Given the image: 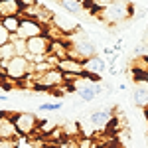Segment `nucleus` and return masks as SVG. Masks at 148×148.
<instances>
[{"instance_id":"f257e3e1","label":"nucleus","mask_w":148,"mask_h":148,"mask_svg":"<svg viewBox=\"0 0 148 148\" xmlns=\"http://www.w3.org/2000/svg\"><path fill=\"white\" fill-rule=\"evenodd\" d=\"M28 77L34 81L32 87L38 89V91H51V89H57V87H61L65 83V75L57 67L49 69L46 73H42V75H28Z\"/></svg>"},{"instance_id":"f03ea898","label":"nucleus","mask_w":148,"mask_h":148,"mask_svg":"<svg viewBox=\"0 0 148 148\" xmlns=\"http://www.w3.org/2000/svg\"><path fill=\"white\" fill-rule=\"evenodd\" d=\"M128 16H132V6H128V4L121 2V0L109 2L101 10V18L107 24H121L123 20H126Z\"/></svg>"},{"instance_id":"7ed1b4c3","label":"nucleus","mask_w":148,"mask_h":148,"mask_svg":"<svg viewBox=\"0 0 148 148\" xmlns=\"http://www.w3.org/2000/svg\"><path fill=\"white\" fill-rule=\"evenodd\" d=\"M2 69H4V77L8 81H24L30 75V61L26 57L16 56L10 61L2 63Z\"/></svg>"},{"instance_id":"20e7f679","label":"nucleus","mask_w":148,"mask_h":148,"mask_svg":"<svg viewBox=\"0 0 148 148\" xmlns=\"http://www.w3.org/2000/svg\"><path fill=\"white\" fill-rule=\"evenodd\" d=\"M12 121H14V125L22 136H34V132L40 126V121L34 113H14Z\"/></svg>"},{"instance_id":"39448f33","label":"nucleus","mask_w":148,"mask_h":148,"mask_svg":"<svg viewBox=\"0 0 148 148\" xmlns=\"http://www.w3.org/2000/svg\"><path fill=\"white\" fill-rule=\"evenodd\" d=\"M46 34V26L38 22L36 18H22V24H20V30H18V38L22 40H32V38H38V36Z\"/></svg>"},{"instance_id":"423d86ee","label":"nucleus","mask_w":148,"mask_h":148,"mask_svg":"<svg viewBox=\"0 0 148 148\" xmlns=\"http://www.w3.org/2000/svg\"><path fill=\"white\" fill-rule=\"evenodd\" d=\"M51 24L56 26L61 34H73L75 30L81 28L79 24L71 18V14H65V12H53V20H51Z\"/></svg>"},{"instance_id":"0eeeda50","label":"nucleus","mask_w":148,"mask_h":148,"mask_svg":"<svg viewBox=\"0 0 148 148\" xmlns=\"http://www.w3.org/2000/svg\"><path fill=\"white\" fill-rule=\"evenodd\" d=\"M57 69H59L63 75H75V77L85 75V65H83V61H79V59H73V57L59 59Z\"/></svg>"},{"instance_id":"6e6552de","label":"nucleus","mask_w":148,"mask_h":148,"mask_svg":"<svg viewBox=\"0 0 148 148\" xmlns=\"http://www.w3.org/2000/svg\"><path fill=\"white\" fill-rule=\"evenodd\" d=\"M18 136H20V132L14 125L12 116L8 113H0V138L2 140H16Z\"/></svg>"},{"instance_id":"1a4fd4ad","label":"nucleus","mask_w":148,"mask_h":148,"mask_svg":"<svg viewBox=\"0 0 148 148\" xmlns=\"http://www.w3.org/2000/svg\"><path fill=\"white\" fill-rule=\"evenodd\" d=\"M22 10V0H0V20L8 18V16H20Z\"/></svg>"},{"instance_id":"9d476101","label":"nucleus","mask_w":148,"mask_h":148,"mask_svg":"<svg viewBox=\"0 0 148 148\" xmlns=\"http://www.w3.org/2000/svg\"><path fill=\"white\" fill-rule=\"evenodd\" d=\"M83 65H85V73L99 77L101 73H105V69H107V61L99 56H93V57H89V59H85Z\"/></svg>"},{"instance_id":"9b49d317","label":"nucleus","mask_w":148,"mask_h":148,"mask_svg":"<svg viewBox=\"0 0 148 148\" xmlns=\"http://www.w3.org/2000/svg\"><path fill=\"white\" fill-rule=\"evenodd\" d=\"M87 123L91 125L93 130H103L105 126L111 123V113L109 111H95V113L89 114V121Z\"/></svg>"},{"instance_id":"f8f14e48","label":"nucleus","mask_w":148,"mask_h":148,"mask_svg":"<svg viewBox=\"0 0 148 148\" xmlns=\"http://www.w3.org/2000/svg\"><path fill=\"white\" fill-rule=\"evenodd\" d=\"M0 22L12 36H16L20 30V24H22V16H8V18H2Z\"/></svg>"},{"instance_id":"ddd939ff","label":"nucleus","mask_w":148,"mask_h":148,"mask_svg":"<svg viewBox=\"0 0 148 148\" xmlns=\"http://www.w3.org/2000/svg\"><path fill=\"white\" fill-rule=\"evenodd\" d=\"M59 6H61L63 10H67V14H73V16L83 12V2H81V0H61Z\"/></svg>"},{"instance_id":"4468645a","label":"nucleus","mask_w":148,"mask_h":148,"mask_svg":"<svg viewBox=\"0 0 148 148\" xmlns=\"http://www.w3.org/2000/svg\"><path fill=\"white\" fill-rule=\"evenodd\" d=\"M10 42H12V46H14L16 56L26 57V53H28V42H26V40H22V38H18V36H12Z\"/></svg>"},{"instance_id":"2eb2a0df","label":"nucleus","mask_w":148,"mask_h":148,"mask_svg":"<svg viewBox=\"0 0 148 148\" xmlns=\"http://www.w3.org/2000/svg\"><path fill=\"white\" fill-rule=\"evenodd\" d=\"M40 123H42V125L38 126V130H40L42 134H47V136H49V134H51V132L57 128V123H56V121H40Z\"/></svg>"},{"instance_id":"dca6fc26","label":"nucleus","mask_w":148,"mask_h":148,"mask_svg":"<svg viewBox=\"0 0 148 148\" xmlns=\"http://www.w3.org/2000/svg\"><path fill=\"white\" fill-rule=\"evenodd\" d=\"M0 53H2V59H4V63H6V61H10L12 57H16V51H14V46H12V42L0 47Z\"/></svg>"},{"instance_id":"f3484780","label":"nucleus","mask_w":148,"mask_h":148,"mask_svg":"<svg viewBox=\"0 0 148 148\" xmlns=\"http://www.w3.org/2000/svg\"><path fill=\"white\" fill-rule=\"evenodd\" d=\"M42 113H56L61 109V101H56V103H42L40 107H38Z\"/></svg>"},{"instance_id":"a211bd4d","label":"nucleus","mask_w":148,"mask_h":148,"mask_svg":"<svg viewBox=\"0 0 148 148\" xmlns=\"http://www.w3.org/2000/svg\"><path fill=\"white\" fill-rule=\"evenodd\" d=\"M10 40H12V34L2 26V22H0V47L6 46V44H10Z\"/></svg>"},{"instance_id":"6ab92c4d","label":"nucleus","mask_w":148,"mask_h":148,"mask_svg":"<svg viewBox=\"0 0 148 148\" xmlns=\"http://www.w3.org/2000/svg\"><path fill=\"white\" fill-rule=\"evenodd\" d=\"M16 148H32V136H20L16 138Z\"/></svg>"},{"instance_id":"aec40b11","label":"nucleus","mask_w":148,"mask_h":148,"mask_svg":"<svg viewBox=\"0 0 148 148\" xmlns=\"http://www.w3.org/2000/svg\"><path fill=\"white\" fill-rule=\"evenodd\" d=\"M0 148H16V140H2L0 138Z\"/></svg>"},{"instance_id":"412c9836","label":"nucleus","mask_w":148,"mask_h":148,"mask_svg":"<svg viewBox=\"0 0 148 148\" xmlns=\"http://www.w3.org/2000/svg\"><path fill=\"white\" fill-rule=\"evenodd\" d=\"M146 8H144V6H140V8H136V12H134V16H136V18H144V16H146Z\"/></svg>"},{"instance_id":"4be33fe9","label":"nucleus","mask_w":148,"mask_h":148,"mask_svg":"<svg viewBox=\"0 0 148 148\" xmlns=\"http://www.w3.org/2000/svg\"><path fill=\"white\" fill-rule=\"evenodd\" d=\"M0 101H8V97L6 95H0Z\"/></svg>"},{"instance_id":"5701e85b","label":"nucleus","mask_w":148,"mask_h":148,"mask_svg":"<svg viewBox=\"0 0 148 148\" xmlns=\"http://www.w3.org/2000/svg\"><path fill=\"white\" fill-rule=\"evenodd\" d=\"M46 148H57V144H46Z\"/></svg>"},{"instance_id":"b1692460","label":"nucleus","mask_w":148,"mask_h":148,"mask_svg":"<svg viewBox=\"0 0 148 148\" xmlns=\"http://www.w3.org/2000/svg\"><path fill=\"white\" fill-rule=\"evenodd\" d=\"M2 63H4V59H2V53H0V67H2Z\"/></svg>"}]
</instances>
